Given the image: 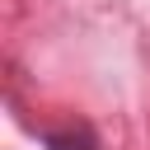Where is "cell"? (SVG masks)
I'll return each mask as SVG.
<instances>
[{
    "label": "cell",
    "instance_id": "1",
    "mask_svg": "<svg viewBox=\"0 0 150 150\" xmlns=\"http://www.w3.org/2000/svg\"><path fill=\"white\" fill-rule=\"evenodd\" d=\"M47 150H94V136L89 131H52Z\"/></svg>",
    "mask_w": 150,
    "mask_h": 150
}]
</instances>
